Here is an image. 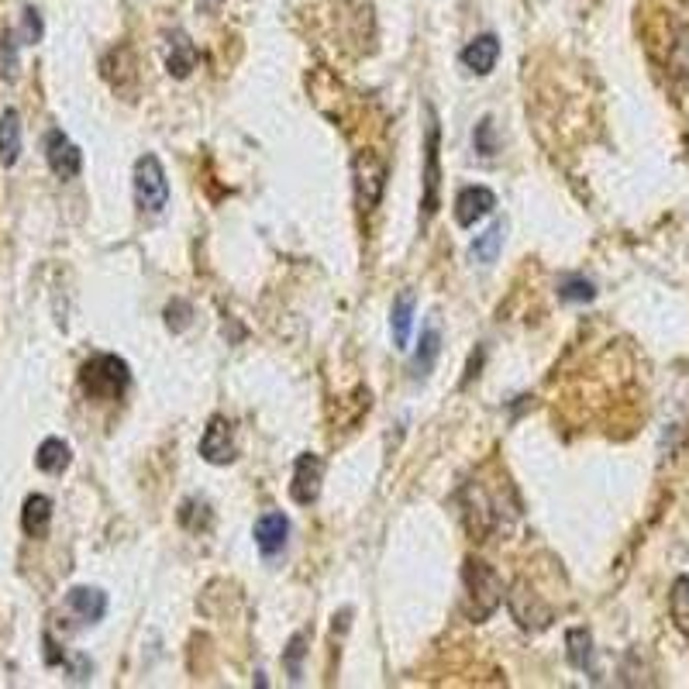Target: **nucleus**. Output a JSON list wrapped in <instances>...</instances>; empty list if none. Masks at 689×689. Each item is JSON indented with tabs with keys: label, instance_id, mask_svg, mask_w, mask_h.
<instances>
[{
	"label": "nucleus",
	"instance_id": "nucleus-1",
	"mask_svg": "<svg viewBox=\"0 0 689 689\" xmlns=\"http://www.w3.org/2000/svg\"><path fill=\"white\" fill-rule=\"evenodd\" d=\"M462 586H466V607L469 621H486L490 614H497V607L503 603V579L500 572L493 569L490 562L483 559H466V569H462Z\"/></svg>",
	"mask_w": 689,
	"mask_h": 689
},
{
	"label": "nucleus",
	"instance_id": "nucleus-2",
	"mask_svg": "<svg viewBox=\"0 0 689 689\" xmlns=\"http://www.w3.org/2000/svg\"><path fill=\"white\" fill-rule=\"evenodd\" d=\"M80 383H83V390H87L90 397L118 400L121 393L128 390V383H131L128 362L118 359V355H94L90 362H83Z\"/></svg>",
	"mask_w": 689,
	"mask_h": 689
},
{
	"label": "nucleus",
	"instance_id": "nucleus-3",
	"mask_svg": "<svg viewBox=\"0 0 689 689\" xmlns=\"http://www.w3.org/2000/svg\"><path fill=\"white\" fill-rule=\"evenodd\" d=\"M135 204L142 214H162L169 204L166 169H162V162L152 152L135 162Z\"/></svg>",
	"mask_w": 689,
	"mask_h": 689
},
{
	"label": "nucleus",
	"instance_id": "nucleus-4",
	"mask_svg": "<svg viewBox=\"0 0 689 689\" xmlns=\"http://www.w3.org/2000/svg\"><path fill=\"white\" fill-rule=\"evenodd\" d=\"M352 187L359 211H373L386 190V162L376 152H359L352 159Z\"/></svg>",
	"mask_w": 689,
	"mask_h": 689
},
{
	"label": "nucleus",
	"instance_id": "nucleus-5",
	"mask_svg": "<svg viewBox=\"0 0 689 689\" xmlns=\"http://www.w3.org/2000/svg\"><path fill=\"white\" fill-rule=\"evenodd\" d=\"M438 145H441V128L435 111H428V138H424V224L438 214V187H441V166H438Z\"/></svg>",
	"mask_w": 689,
	"mask_h": 689
},
{
	"label": "nucleus",
	"instance_id": "nucleus-6",
	"mask_svg": "<svg viewBox=\"0 0 689 689\" xmlns=\"http://www.w3.org/2000/svg\"><path fill=\"white\" fill-rule=\"evenodd\" d=\"M235 428H231L228 417H211V424H207L204 438H200V455H204L211 466H228V462H235Z\"/></svg>",
	"mask_w": 689,
	"mask_h": 689
},
{
	"label": "nucleus",
	"instance_id": "nucleus-7",
	"mask_svg": "<svg viewBox=\"0 0 689 689\" xmlns=\"http://www.w3.org/2000/svg\"><path fill=\"white\" fill-rule=\"evenodd\" d=\"M321 479H324V459L314 452H304L293 466V486L290 497L300 503V507H311V503L321 497Z\"/></svg>",
	"mask_w": 689,
	"mask_h": 689
},
{
	"label": "nucleus",
	"instance_id": "nucleus-8",
	"mask_svg": "<svg viewBox=\"0 0 689 689\" xmlns=\"http://www.w3.org/2000/svg\"><path fill=\"white\" fill-rule=\"evenodd\" d=\"M45 159H49V169L59 180H73L83 169V152L76 149L59 128H52L49 135H45Z\"/></svg>",
	"mask_w": 689,
	"mask_h": 689
},
{
	"label": "nucleus",
	"instance_id": "nucleus-9",
	"mask_svg": "<svg viewBox=\"0 0 689 689\" xmlns=\"http://www.w3.org/2000/svg\"><path fill=\"white\" fill-rule=\"evenodd\" d=\"M507 603H510L514 621L521 624L524 631H541V627H548V621H552V610H548L545 603H538V596L528 593L524 583H517L514 593H507Z\"/></svg>",
	"mask_w": 689,
	"mask_h": 689
},
{
	"label": "nucleus",
	"instance_id": "nucleus-10",
	"mask_svg": "<svg viewBox=\"0 0 689 689\" xmlns=\"http://www.w3.org/2000/svg\"><path fill=\"white\" fill-rule=\"evenodd\" d=\"M493 207H497V193L490 187H466L455 197V221H459L462 228H472V224L483 221L486 214H493Z\"/></svg>",
	"mask_w": 689,
	"mask_h": 689
},
{
	"label": "nucleus",
	"instance_id": "nucleus-11",
	"mask_svg": "<svg viewBox=\"0 0 689 689\" xmlns=\"http://www.w3.org/2000/svg\"><path fill=\"white\" fill-rule=\"evenodd\" d=\"M66 610L80 624H97L107 614V593L97 590V586H73L66 593Z\"/></svg>",
	"mask_w": 689,
	"mask_h": 689
},
{
	"label": "nucleus",
	"instance_id": "nucleus-12",
	"mask_svg": "<svg viewBox=\"0 0 689 689\" xmlns=\"http://www.w3.org/2000/svg\"><path fill=\"white\" fill-rule=\"evenodd\" d=\"M286 538H290V521H286V514H280V510H269V514H262L259 521H255V545H259V552L269 555V559H273L276 552H283Z\"/></svg>",
	"mask_w": 689,
	"mask_h": 689
},
{
	"label": "nucleus",
	"instance_id": "nucleus-13",
	"mask_svg": "<svg viewBox=\"0 0 689 689\" xmlns=\"http://www.w3.org/2000/svg\"><path fill=\"white\" fill-rule=\"evenodd\" d=\"M497 59H500V38L497 35H479V38H472L466 49H462V66L476 76L493 73Z\"/></svg>",
	"mask_w": 689,
	"mask_h": 689
},
{
	"label": "nucleus",
	"instance_id": "nucleus-14",
	"mask_svg": "<svg viewBox=\"0 0 689 689\" xmlns=\"http://www.w3.org/2000/svg\"><path fill=\"white\" fill-rule=\"evenodd\" d=\"M441 355V331L438 324H428V328L421 331V342H417V352L414 359H410V376L414 379H428L431 369H435Z\"/></svg>",
	"mask_w": 689,
	"mask_h": 689
},
{
	"label": "nucleus",
	"instance_id": "nucleus-15",
	"mask_svg": "<svg viewBox=\"0 0 689 689\" xmlns=\"http://www.w3.org/2000/svg\"><path fill=\"white\" fill-rule=\"evenodd\" d=\"M21 159V114L14 107H7L0 114V162L14 166Z\"/></svg>",
	"mask_w": 689,
	"mask_h": 689
},
{
	"label": "nucleus",
	"instance_id": "nucleus-16",
	"mask_svg": "<svg viewBox=\"0 0 689 689\" xmlns=\"http://www.w3.org/2000/svg\"><path fill=\"white\" fill-rule=\"evenodd\" d=\"M390 328H393V345H397V348H407V342H410V328H414V293H410V290H404L397 300H393Z\"/></svg>",
	"mask_w": 689,
	"mask_h": 689
},
{
	"label": "nucleus",
	"instance_id": "nucleus-17",
	"mask_svg": "<svg viewBox=\"0 0 689 689\" xmlns=\"http://www.w3.org/2000/svg\"><path fill=\"white\" fill-rule=\"evenodd\" d=\"M503 235H507L503 221H493L490 228L483 231V235H476V242L469 245V255L479 262V266H493V262H497V255H500V249H503Z\"/></svg>",
	"mask_w": 689,
	"mask_h": 689
},
{
	"label": "nucleus",
	"instance_id": "nucleus-18",
	"mask_svg": "<svg viewBox=\"0 0 689 689\" xmlns=\"http://www.w3.org/2000/svg\"><path fill=\"white\" fill-rule=\"evenodd\" d=\"M69 462H73V452H69V445L63 438H45L42 445H38V452H35V466L42 472H49V476L63 472Z\"/></svg>",
	"mask_w": 689,
	"mask_h": 689
},
{
	"label": "nucleus",
	"instance_id": "nucleus-19",
	"mask_svg": "<svg viewBox=\"0 0 689 689\" xmlns=\"http://www.w3.org/2000/svg\"><path fill=\"white\" fill-rule=\"evenodd\" d=\"M49 521H52V500L42 497V493H32V497L25 500V510H21L25 531L32 534V538H42V534L49 531Z\"/></svg>",
	"mask_w": 689,
	"mask_h": 689
},
{
	"label": "nucleus",
	"instance_id": "nucleus-20",
	"mask_svg": "<svg viewBox=\"0 0 689 689\" xmlns=\"http://www.w3.org/2000/svg\"><path fill=\"white\" fill-rule=\"evenodd\" d=\"M565 645H569L572 669L593 672V638H590V631H583V627H572V631L565 634Z\"/></svg>",
	"mask_w": 689,
	"mask_h": 689
},
{
	"label": "nucleus",
	"instance_id": "nucleus-21",
	"mask_svg": "<svg viewBox=\"0 0 689 689\" xmlns=\"http://www.w3.org/2000/svg\"><path fill=\"white\" fill-rule=\"evenodd\" d=\"M596 297V286L586 276H562L559 280V300L565 304H590Z\"/></svg>",
	"mask_w": 689,
	"mask_h": 689
},
{
	"label": "nucleus",
	"instance_id": "nucleus-22",
	"mask_svg": "<svg viewBox=\"0 0 689 689\" xmlns=\"http://www.w3.org/2000/svg\"><path fill=\"white\" fill-rule=\"evenodd\" d=\"M669 607H672V621H676L679 631L689 638V579L686 576H679L676 586H672Z\"/></svg>",
	"mask_w": 689,
	"mask_h": 689
},
{
	"label": "nucleus",
	"instance_id": "nucleus-23",
	"mask_svg": "<svg viewBox=\"0 0 689 689\" xmlns=\"http://www.w3.org/2000/svg\"><path fill=\"white\" fill-rule=\"evenodd\" d=\"M193 63H197V52H193V45L180 35L173 42V52H169V73H173L176 80H183V76H190Z\"/></svg>",
	"mask_w": 689,
	"mask_h": 689
},
{
	"label": "nucleus",
	"instance_id": "nucleus-24",
	"mask_svg": "<svg viewBox=\"0 0 689 689\" xmlns=\"http://www.w3.org/2000/svg\"><path fill=\"white\" fill-rule=\"evenodd\" d=\"M307 631H300V634H293L290 638V645H286V652H283V665H286V672H290V679L293 683H300V676H304V652H307Z\"/></svg>",
	"mask_w": 689,
	"mask_h": 689
},
{
	"label": "nucleus",
	"instance_id": "nucleus-25",
	"mask_svg": "<svg viewBox=\"0 0 689 689\" xmlns=\"http://www.w3.org/2000/svg\"><path fill=\"white\" fill-rule=\"evenodd\" d=\"M476 152H483V156H497V138H493V121L483 118L476 125Z\"/></svg>",
	"mask_w": 689,
	"mask_h": 689
},
{
	"label": "nucleus",
	"instance_id": "nucleus-26",
	"mask_svg": "<svg viewBox=\"0 0 689 689\" xmlns=\"http://www.w3.org/2000/svg\"><path fill=\"white\" fill-rule=\"evenodd\" d=\"M166 324L173 331H183L190 324V304L187 300H173V304L166 307Z\"/></svg>",
	"mask_w": 689,
	"mask_h": 689
},
{
	"label": "nucleus",
	"instance_id": "nucleus-27",
	"mask_svg": "<svg viewBox=\"0 0 689 689\" xmlns=\"http://www.w3.org/2000/svg\"><path fill=\"white\" fill-rule=\"evenodd\" d=\"M0 52H4V76L7 80H14V76H18V42H14L11 32H7L4 42H0Z\"/></svg>",
	"mask_w": 689,
	"mask_h": 689
},
{
	"label": "nucleus",
	"instance_id": "nucleus-28",
	"mask_svg": "<svg viewBox=\"0 0 689 689\" xmlns=\"http://www.w3.org/2000/svg\"><path fill=\"white\" fill-rule=\"evenodd\" d=\"M21 32H25V42L28 45L42 42V18H38L35 7H28V11H25V25H21Z\"/></svg>",
	"mask_w": 689,
	"mask_h": 689
}]
</instances>
